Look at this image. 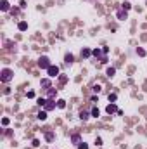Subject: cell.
<instances>
[{"label":"cell","instance_id":"6da1fadb","mask_svg":"<svg viewBox=\"0 0 147 149\" xmlns=\"http://www.w3.org/2000/svg\"><path fill=\"white\" fill-rule=\"evenodd\" d=\"M12 78H14V73H12V70H9V68H4V70H2V73H0V80H2L4 83H7V81H10Z\"/></svg>","mask_w":147,"mask_h":149},{"label":"cell","instance_id":"7a4b0ae2","mask_svg":"<svg viewBox=\"0 0 147 149\" xmlns=\"http://www.w3.org/2000/svg\"><path fill=\"white\" fill-rule=\"evenodd\" d=\"M38 66L42 68V70H49L52 64H50V61H49V57H47V56H42V57L38 59Z\"/></svg>","mask_w":147,"mask_h":149},{"label":"cell","instance_id":"3957f363","mask_svg":"<svg viewBox=\"0 0 147 149\" xmlns=\"http://www.w3.org/2000/svg\"><path fill=\"white\" fill-rule=\"evenodd\" d=\"M47 73H49L50 78H57V76H59V68H57V66H50L49 70H47Z\"/></svg>","mask_w":147,"mask_h":149},{"label":"cell","instance_id":"277c9868","mask_svg":"<svg viewBox=\"0 0 147 149\" xmlns=\"http://www.w3.org/2000/svg\"><path fill=\"white\" fill-rule=\"evenodd\" d=\"M56 106H57V104L54 102V99H47V102H45L43 108H45V111H52V109H56Z\"/></svg>","mask_w":147,"mask_h":149},{"label":"cell","instance_id":"5b68a950","mask_svg":"<svg viewBox=\"0 0 147 149\" xmlns=\"http://www.w3.org/2000/svg\"><path fill=\"white\" fill-rule=\"evenodd\" d=\"M116 18H118L119 21H125V19L128 18V12H126L125 9H119V10L116 12Z\"/></svg>","mask_w":147,"mask_h":149},{"label":"cell","instance_id":"8992f818","mask_svg":"<svg viewBox=\"0 0 147 149\" xmlns=\"http://www.w3.org/2000/svg\"><path fill=\"white\" fill-rule=\"evenodd\" d=\"M106 111H107L109 114H113V113H116V111H118V106L114 104V102H111V104H109L107 108H106Z\"/></svg>","mask_w":147,"mask_h":149},{"label":"cell","instance_id":"52a82bcc","mask_svg":"<svg viewBox=\"0 0 147 149\" xmlns=\"http://www.w3.org/2000/svg\"><path fill=\"white\" fill-rule=\"evenodd\" d=\"M0 9L4 10V12H7V10L10 9V5H9V2H7V0H2V2H0Z\"/></svg>","mask_w":147,"mask_h":149},{"label":"cell","instance_id":"ba28073f","mask_svg":"<svg viewBox=\"0 0 147 149\" xmlns=\"http://www.w3.org/2000/svg\"><path fill=\"white\" fill-rule=\"evenodd\" d=\"M36 118L40 120V121H45V120H47V111L43 109V111H40L38 114H36Z\"/></svg>","mask_w":147,"mask_h":149},{"label":"cell","instance_id":"9c48e42d","mask_svg":"<svg viewBox=\"0 0 147 149\" xmlns=\"http://www.w3.org/2000/svg\"><path fill=\"white\" fill-rule=\"evenodd\" d=\"M47 90H49V92H47V95H49V99H54V97L57 95V90H56V89H52V87H50V89H47Z\"/></svg>","mask_w":147,"mask_h":149},{"label":"cell","instance_id":"30bf717a","mask_svg":"<svg viewBox=\"0 0 147 149\" xmlns=\"http://www.w3.org/2000/svg\"><path fill=\"white\" fill-rule=\"evenodd\" d=\"M73 61H75V56H73V54H66V56H64V62H66V64H71Z\"/></svg>","mask_w":147,"mask_h":149},{"label":"cell","instance_id":"8fae6325","mask_svg":"<svg viewBox=\"0 0 147 149\" xmlns=\"http://www.w3.org/2000/svg\"><path fill=\"white\" fill-rule=\"evenodd\" d=\"M17 28H19V31H26L28 30V23L26 21H21L19 24H17Z\"/></svg>","mask_w":147,"mask_h":149},{"label":"cell","instance_id":"7c38bea8","mask_svg":"<svg viewBox=\"0 0 147 149\" xmlns=\"http://www.w3.org/2000/svg\"><path fill=\"white\" fill-rule=\"evenodd\" d=\"M92 56V50L90 49H83L81 50V57H90Z\"/></svg>","mask_w":147,"mask_h":149},{"label":"cell","instance_id":"4fadbf2b","mask_svg":"<svg viewBox=\"0 0 147 149\" xmlns=\"http://www.w3.org/2000/svg\"><path fill=\"white\" fill-rule=\"evenodd\" d=\"M92 54L97 57V59H102V50L100 49H95V50H92Z\"/></svg>","mask_w":147,"mask_h":149},{"label":"cell","instance_id":"5bb4252c","mask_svg":"<svg viewBox=\"0 0 147 149\" xmlns=\"http://www.w3.org/2000/svg\"><path fill=\"white\" fill-rule=\"evenodd\" d=\"M106 75L111 78V76H114V75H116V70H114V68H107V70H106Z\"/></svg>","mask_w":147,"mask_h":149},{"label":"cell","instance_id":"9a60e30c","mask_svg":"<svg viewBox=\"0 0 147 149\" xmlns=\"http://www.w3.org/2000/svg\"><path fill=\"white\" fill-rule=\"evenodd\" d=\"M42 87H45V89H50V80L43 78V80H42Z\"/></svg>","mask_w":147,"mask_h":149},{"label":"cell","instance_id":"2e32d148","mask_svg":"<svg viewBox=\"0 0 147 149\" xmlns=\"http://www.w3.org/2000/svg\"><path fill=\"white\" fill-rule=\"evenodd\" d=\"M80 120H83V121L88 120V113L87 111H80Z\"/></svg>","mask_w":147,"mask_h":149},{"label":"cell","instance_id":"e0dca14e","mask_svg":"<svg viewBox=\"0 0 147 149\" xmlns=\"http://www.w3.org/2000/svg\"><path fill=\"white\" fill-rule=\"evenodd\" d=\"M71 142H73V144H80V135L78 134H75V135L71 137Z\"/></svg>","mask_w":147,"mask_h":149},{"label":"cell","instance_id":"ac0fdd59","mask_svg":"<svg viewBox=\"0 0 147 149\" xmlns=\"http://www.w3.org/2000/svg\"><path fill=\"white\" fill-rule=\"evenodd\" d=\"M57 108H61V109H62V108H66V101H64V99H59L57 101Z\"/></svg>","mask_w":147,"mask_h":149},{"label":"cell","instance_id":"d6986e66","mask_svg":"<svg viewBox=\"0 0 147 149\" xmlns=\"http://www.w3.org/2000/svg\"><path fill=\"white\" fill-rule=\"evenodd\" d=\"M90 114H92L94 118H99V114H100V111H99L97 108H94V109H92V113H90Z\"/></svg>","mask_w":147,"mask_h":149},{"label":"cell","instance_id":"ffe728a7","mask_svg":"<svg viewBox=\"0 0 147 149\" xmlns=\"http://www.w3.org/2000/svg\"><path fill=\"white\" fill-rule=\"evenodd\" d=\"M116 99H118L116 94H109V102H116Z\"/></svg>","mask_w":147,"mask_h":149},{"label":"cell","instance_id":"44dd1931","mask_svg":"<svg viewBox=\"0 0 147 149\" xmlns=\"http://www.w3.org/2000/svg\"><path fill=\"white\" fill-rule=\"evenodd\" d=\"M45 139L49 140V142H52V140H54V134H52V132H49V134L45 135Z\"/></svg>","mask_w":147,"mask_h":149},{"label":"cell","instance_id":"7402d4cb","mask_svg":"<svg viewBox=\"0 0 147 149\" xmlns=\"http://www.w3.org/2000/svg\"><path fill=\"white\" fill-rule=\"evenodd\" d=\"M78 149H88V144H87V142H80Z\"/></svg>","mask_w":147,"mask_h":149},{"label":"cell","instance_id":"603a6c76","mask_svg":"<svg viewBox=\"0 0 147 149\" xmlns=\"http://www.w3.org/2000/svg\"><path fill=\"white\" fill-rule=\"evenodd\" d=\"M130 7H132V4H130V2H125L121 9H125V10H130Z\"/></svg>","mask_w":147,"mask_h":149},{"label":"cell","instance_id":"cb8c5ba5","mask_svg":"<svg viewBox=\"0 0 147 149\" xmlns=\"http://www.w3.org/2000/svg\"><path fill=\"white\" fill-rule=\"evenodd\" d=\"M36 102H38V106H45V102H47V99H43V97H40V99L36 101Z\"/></svg>","mask_w":147,"mask_h":149},{"label":"cell","instance_id":"d4e9b609","mask_svg":"<svg viewBox=\"0 0 147 149\" xmlns=\"http://www.w3.org/2000/svg\"><path fill=\"white\" fill-rule=\"evenodd\" d=\"M31 146H33V147H38V146H40V140H38V139H33Z\"/></svg>","mask_w":147,"mask_h":149},{"label":"cell","instance_id":"484cf974","mask_svg":"<svg viewBox=\"0 0 147 149\" xmlns=\"http://www.w3.org/2000/svg\"><path fill=\"white\" fill-rule=\"evenodd\" d=\"M137 54H138V56H142V57H144V56H145V50H144V49H140V47H138V49H137Z\"/></svg>","mask_w":147,"mask_h":149},{"label":"cell","instance_id":"4316f807","mask_svg":"<svg viewBox=\"0 0 147 149\" xmlns=\"http://www.w3.org/2000/svg\"><path fill=\"white\" fill-rule=\"evenodd\" d=\"M2 125L7 127V125H9V118H2Z\"/></svg>","mask_w":147,"mask_h":149},{"label":"cell","instance_id":"83f0119b","mask_svg":"<svg viewBox=\"0 0 147 149\" xmlns=\"http://www.w3.org/2000/svg\"><path fill=\"white\" fill-rule=\"evenodd\" d=\"M95 146H102V139H100V137L95 139Z\"/></svg>","mask_w":147,"mask_h":149},{"label":"cell","instance_id":"f1b7e54d","mask_svg":"<svg viewBox=\"0 0 147 149\" xmlns=\"http://www.w3.org/2000/svg\"><path fill=\"white\" fill-rule=\"evenodd\" d=\"M94 92H100V85H94Z\"/></svg>","mask_w":147,"mask_h":149}]
</instances>
